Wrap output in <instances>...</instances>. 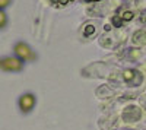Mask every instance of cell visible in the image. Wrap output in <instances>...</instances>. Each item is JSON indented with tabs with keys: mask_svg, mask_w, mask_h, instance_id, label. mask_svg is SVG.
Returning a JSON list of instances; mask_svg holds the SVG:
<instances>
[{
	"mask_svg": "<svg viewBox=\"0 0 146 130\" xmlns=\"http://www.w3.org/2000/svg\"><path fill=\"white\" fill-rule=\"evenodd\" d=\"M12 51H13V56H16L18 58H21V60L23 63H28V62H36V58H38V56H36L35 50L32 48V47L25 42V41H16L13 44V47H12Z\"/></svg>",
	"mask_w": 146,
	"mask_h": 130,
	"instance_id": "obj_1",
	"label": "cell"
},
{
	"mask_svg": "<svg viewBox=\"0 0 146 130\" xmlns=\"http://www.w3.org/2000/svg\"><path fill=\"white\" fill-rule=\"evenodd\" d=\"M25 69V63L16 56H2L0 57V72L5 73H21Z\"/></svg>",
	"mask_w": 146,
	"mask_h": 130,
	"instance_id": "obj_2",
	"label": "cell"
},
{
	"mask_svg": "<svg viewBox=\"0 0 146 130\" xmlns=\"http://www.w3.org/2000/svg\"><path fill=\"white\" fill-rule=\"evenodd\" d=\"M36 104V97L32 92H25L18 98V108L22 114H29Z\"/></svg>",
	"mask_w": 146,
	"mask_h": 130,
	"instance_id": "obj_3",
	"label": "cell"
},
{
	"mask_svg": "<svg viewBox=\"0 0 146 130\" xmlns=\"http://www.w3.org/2000/svg\"><path fill=\"white\" fill-rule=\"evenodd\" d=\"M123 78L126 80V84H129L131 86H139L143 80V75L136 69H126L123 73Z\"/></svg>",
	"mask_w": 146,
	"mask_h": 130,
	"instance_id": "obj_4",
	"label": "cell"
},
{
	"mask_svg": "<svg viewBox=\"0 0 146 130\" xmlns=\"http://www.w3.org/2000/svg\"><path fill=\"white\" fill-rule=\"evenodd\" d=\"M142 115V111L139 107H136V105H130V107H127L123 113V119L126 121H137L140 119Z\"/></svg>",
	"mask_w": 146,
	"mask_h": 130,
	"instance_id": "obj_5",
	"label": "cell"
},
{
	"mask_svg": "<svg viewBox=\"0 0 146 130\" xmlns=\"http://www.w3.org/2000/svg\"><path fill=\"white\" fill-rule=\"evenodd\" d=\"M131 42L135 45H145L146 44V31H143V29L136 31L131 37Z\"/></svg>",
	"mask_w": 146,
	"mask_h": 130,
	"instance_id": "obj_6",
	"label": "cell"
},
{
	"mask_svg": "<svg viewBox=\"0 0 146 130\" xmlns=\"http://www.w3.org/2000/svg\"><path fill=\"white\" fill-rule=\"evenodd\" d=\"M7 23H9V18L6 10H0V31H3L7 28Z\"/></svg>",
	"mask_w": 146,
	"mask_h": 130,
	"instance_id": "obj_7",
	"label": "cell"
},
{
	"mask_svg": "<svg viewBox=\"0 0 146 130\" xmlns=\"http://www.w3.org/2000/svg\"><path fill=\"white\" fill-rule=\"evenodd\" d=\"M133 18H135V13L133 12H130V10H126L123 15H121V19L123 21H131Z\"/></svg>",
	"mask_w": 146,
	"mask_h": 130,
	"instance_id": "obj_8",
	"label": "cell"
},
{
	"mask_svg": "<svg viewBox=\"0 0 146 130\" xmlns=\"http://www.w3.org/2000/svg\"><path fill=\"white\" fill-rule=\"evenodd\" d=\"M12 2L13 0H0V10H6L12 5Z\"/></svg>",
	"mask_w": 146,
	"mask_h": 130,
	"instance_id": "obj_9",
	"label": "cell"
},
{
	"mask_svg": "<svg viewBox=\"0 0 146 130\" xmlns=\"http://www.w3.org/2000/svg\"><path fill=\"white\" fill-rule=\"evenodd\" d=\"M94 31H95L94 25H86V28H85V31H83L85 37H89V35H92V34H94Z\"/></svg>",
	"mask_w": 146,
	"mask_h": 130,
	"instance_id": "obj_10",
	"label": "cell"
},
{
	"mask_svg": "<svg viewBox=\"0 0 146 130\" xmlns=\"http://www.w3.org/2000/svg\"><path fill=\"white\" fill-rule=\"evenodd\" d=\"M121 21H123V19H121V16L118 18V16H114L113 18V25L114 27H121Z\"/></svg>",
	"mask_w": 146,
	"mask_h": 130,
	"instance_id": "obj_11",
	"label": "cell"
},
{
	"mask_svg": "<svg viewBox=\"0 0 146 130\" xmlns=\"http://www.w3.org/2000/svg\"><path fill=\"white\" fill-rule=\"evenodd\" d=\"M53 3H57V5H62V6H64V5H67V3H70V2H73V0H51Z\"/></svg>",
	"mask_w": 146,
	"mask_h": 130,
	"instance_id": "obj_12",
	"label": "cell"
},
{
	"mask_svg": "<svg viewBox=\"0 0 146 130\" xmlns=\"http://www.w3.org/2000/svg\"><path fill=\"white\" fill-rule=\"evenodd\" d=\"M83 2H86V3H95V2H101V0H83Z\"/></svg>",
	"mask_w": 146,
	"mask_h": 130,
	"instance_id": "obj_13",
	"label": "cell"
},
{
	"mask_svg": "<svg viewBox=\"0 0 146 130\" xmlns=\"http://www.w3.org/2000/svg\"><path fill=\"white\" fill-rule=\"evenodd\" d=\"M111 29V25H105V31H110Z\"/></svg>",
	"mask_w": 146,
	"mask_h": 130,
	"instance_id": "obj_14",
	"label": "cell"
}]
</instances>
